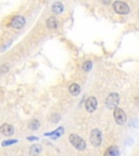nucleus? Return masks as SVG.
<instances>
[{
	"label": "nucleus",
	"instance_id": "20e7f679",
	"mask_svg": "<svg viewBox=\"0 0 139 156\" xmlns=\"http://www.w3.org/2000/svg\"><path fill=\"white\" fill-rule=\"evenodd\" d=\"M113 111H114V112H113V116H114V120L116 122V124L121 125V126L124 125L127 120V116L124 111H123L122 108H120V107H116V108H114Z\"/></svg>",
	"mask_w": 139,
	"mask_h": 156
},
{
	"label": "nucleus",
	"instance_id": "7ed1b4c3",
	"mask_svg": "<svg viewBox=\"0 0 139 156\" xmlns=\"http://www.w3.org/2000/svg\"><path fill=\"white\" fill-rule=\"evenodd\" d=\"M70 142L73 144V146L78 151H84L86 149V142L82 136H77V134H71L68 136Z\"/></svg>",
	"mask_w": 139,
	"mask_h": 156
},
{
	"label": "nucleus",
	"instance_id": "2eb2a0df",
	"mask_svg": "<svg viewBox=\"0 0 139 156\" xmlns=\"http://www.w3.org/2000/svg\"><path fill=\"white\" fill-rule=\"evenodd\" d=\"M28 128L31 130H37L39 128V122L37 119H33L29 122L28 124Z\"/></svg>",
	"mask_w": 139,
	"mask_h": 156
},
{
	"label": "nucleus",
	"instance_id": "f3484780",
	"mask_svg": "<svg viewBox=\"0 0 139 156\" xmlns=\"http://www.w3.org/2000/svg\"><path fill=\"white\" fill-rule=\"evenodd\" d=\"M17 143V140H7V141L2 142V146H8V145H12V144Z\"/></svg>",
	"mask_w": 139,
	"mask_h": 156
},
{
	"label": "nucleus",
	"instance_id": "6ab92c4d",
	"mask_svg": "<svg viewBox=\"0 0 139 156\" xmlns=\"http://www.w3.org/2000/svg\"><path fill=\"white\" fill-rule=\"evenodd\" d=\"M27 140H28V141H36V140H38V138H37V136H28Z\"/></svg>",
	"mask_w": 139,
	"mask_h": 156
},
{
	"label": "nucleus",
	"instance_id": "0eeeda50",
	"mask_svg": "<svg viewBox=\"0 0 139 156\" xmlns=\"http://www.w3.org/2000/svg\"><path fill=\"white\" fill-rule=\"evenodd\" d=\"M97 106H98V101L95 97H89L86 100L85 107L88 113H93L96 111V108H97Z\"/></svg>",
	"mask_w": 139,
	"mask_h": 156
},
{
	"label": "nucleus",
	"instance_id": "6e6552de",
	"mask_svg": "<svg viewBox=\"0 0 139 156\" xmlns=\"http://www.w3.org/2000/svg\"><path fill=\"white\" fill-rule=\"evenodd\" d=\"M0 132L5 136H10L14 133V128H13L12 125L9 124H3L2 126L0 127Z\"/></svg>",
	"mask_w": 139,
	"mask_h": 156
},
{
	"label": "nucleus",
	"instance_id": "ddd939ff",
	"mask_svg": "<svg viewBox=\"0 0 139 156\" xmlns=\"http://www.w3.org/2000/svg\"><path fill=\"white\" fill-rule=\"evenodd\" d=\"M47 27L49 29H56L58 28V21L54 16H50L47 20Z\"/></svg>",
	"mask_w": 139,
	"mask_h": 156
},
{
	"label": "nucleus",
	"instance_id": "423d86ee",
	"mask_svg": "<svg viewBox=\"0 0 139 156\" xmlns=\"http://www.w3.org/2000/svg\"><path fill=\"white\" fill-rule=\"evenodd\" d=\"M25 23H26V20H25L24 16L22 15H17V16H14L11 21V27L14 29H21L24 27Z\"/></svg>",
	"mask_w": 139,
	"mask_h": 156
},
{
	"label": "nucleus",
	"instance_id": "dca6fc26",
	"mask_svg": "<svg viewBox=\"0 0 139 156\" xmlns=\"http://www.w3.org/2000/svg\"><path fill=\"white\" fill-rule=\"evenodd\" d=\"M91 68H93V62L91 61H85L84 62V64H83V69L85 72H89V71H91Z\"/></svg>",
	"mask_w": 139,
	"mask_h": 156
},
{
	"label": "nucleus",
	"instance_id": "39448f33",
	"mask_svg": "<svg viewBox=\"0 0 139 156\" xmlns=\"http://www.w3.org/2000/svg\"><path fill=\"white\" fill-rule=\"evenodd\" d=\"M90 142L93 146H99L102 142V133L99 129H93L90 133Z\"/></svg>",
	"mask_w": 139,
	"mask_h": 156
},
{
	"label": "nucleus",
	"instance_id": "f257e3e1",
	"mask_svg": "<svg viewBox=\"0 0 139 156\" xmlns=\"http://www.w3.org/2000/svg\"><path fill=\"white\" fill-rule=\"evenodd\" d=\"M112 7H113V10H114V12L120 15H126L130 12V5H127L126 2H124V1H121V0L114 1Z\"/></svg>",
	"mask_w": 139,
	"mask_h": 156
},
{
	"label": "nucleus",
	"instance_id": "a211bd4d",
	"mask_svg": "<svg viewBox=\"0 0 139 156\" xmlns=\"http://www.w3.org/2000/svg\"><path fill=\"white\" fill-rule=\"evenodd\" d=\"M7 72H9V66L3 64V65L0 66V73L1 74H5Z\"/></svg>",
	"mask_w": 139,
	"mask_h": 156
},
{
	"label": "nucleus",
	"instance_id": "f8f14e48",
	"mask_svg": "<svg viewBox=\"0 0 139 156\" xmlns=\"http://www.w3.org/2000/svg\"><path fill=\"white\" fill-rule=\"evenodd\" d=\"M119 154H120L119 149H117L116 146L113 145V146H110V147L104 152L103 156H119Z\"/></svg>",
	"mask_w": 139,
	"mask_h": 156
},
{
	"label": "nucleus",
	"instance_id": "9b49d317",
	"mask_svg": "<svg viewBox=\"0 0 139 156\" xmlns=\"http://www.w3.org/2000/svg\"><path fill=\"white\" fill-rule=\"evenodd\" d=\"M63 131H64V128H63V127H60V128H58L57 130H54L53 132H49V133H46V136H51V139L57 140L58 138H60V136H61V134L63 133Z\"/></svg>",
	"mask_w": 139,
	"mask_h": 156
},
{
	"label": "nucleus",
	"instance_id": "f03ea898",
	"mask_svg": "<svg viewBox=\"0 0 139 156\" xmlns=\"http://www.w3.org/2000/svg\"><path fill=\"white\" fill-rule=\"evenodd\" d=\"M119 103H120V95L116 92H112L108 95L107 99H105V105L109 110H114L119 106Z\"/></svg>",
	"mask_w": 139,
	"mask_h": 156
},
{
	"label": "nucleus",
	"instance_id": "1a4fd4ad",
	"mask_svg": "<svg viewBox=\"0 0 139 156\" xmlns=\"http://www.w3.org/2000/svg\"><path fill=\"white\" fill-rule=\"evenodd\" d=\"M51 10L54 14H61V13L64 11V5H62L61 2H59L58 1V2H54L53 5H52Z\"/></svg>",
	"mask_w": 139,
	"mask_h": 156
},
{
	"label": "nucleus",
	"instance_id": "9d476101",
	"mask_svg": "<svg viewBox=\"0 0 139 156\" xmlns=\"http://www.w3.org/2000/svg\"><path fill=\"white\" fill-rule=\"evenodd\" d=\"M68 91H70V93H71L73 97H76V95H78L81 93V87H79V85H77V83H72V85H70V87H68Z\"/></svg>",
	"mask_w": 139,
	"mask_h": 156
},
{
	"label": "nucleus",
	"instance_id": "aec40b11",
	"mask_svg": "<svg viewBox=\"0 0 139 156\" xmlns=\"http://www.w3.org/2000/svg\"><path fill=\"white\" fill-rule=\"evenodd\" d=\"M101 2H102L103 5H109V3L111 2V0H101Z\"/></svg>",
	"mask_w": 139,
	"mask_h": 156
},
{
	"label": "nucleus",
	"instance_id": "4468645a",
	"mask_svg": "<svg viewBox=\"0 0 139 156\" xmlns=\"http://www.w3.org/2000/svg\"><path fill=\"white\" fill-rule=\"evenodd\" d=\"M42 146L36 144V145H32L31 146V150H29V154L32 156H37L40 152H42Z\"/></svg>",
	"mask_w": 139,
	"mask_h": 156
}]
</instances>
